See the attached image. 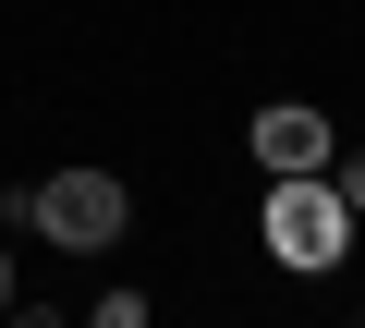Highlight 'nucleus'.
Masks as SVG:
<instances>
[{"label":"nucleus","mask_w":365,"mask_h":328,"mask_svg":"<svg viewBox=\"0 0 365 328\" xmlns=\"http://www.w3.org/2000/svg\"><path fill=\"white\" fill-rule=\"evenodd\" d=\"M268 255L304 268V280H329L353 255V207H341L329 171H268Z\"/></svg>","instance_id":"nucleus-1"},{"label":"nucleus","mask_w":365,"mask_h":328,"mask_svg":"<svg viewBox=\"0 0 365 328\" xmlns=\"http://www.w3.org/2000/svg\"><path fill=\"white\" fill-rule=\"evenodd\" d=\"M13 219H37L61 255H98V243H122V219H134V195L110 183V171H49L37 195H13Z\"/></svg>","instance_id":"nucleus-2"},{"label":"nucleus","mask_w":365,"mask_h":328,"mask_svg":"<svg viewBox=\"0 0 365 328\" xmlns=\"http://www.w3.org/2000/svg\"><path fill=\"white\" fill-rule=\"evenodd\" d=\"M329 183H341V207H353V219H365V146H353V158H341V171H329Z\"/></svg>","instance_id":"nucleus-4"},{"label":"nucleus","mask_w":365,"mask_h":328,"mask_svg":"<svg viewBox=\"0 0 365 328\" xmlns=\"http://www.w3.org/2000/svg\"><path fill=\"white\" fill-rule=\"evenodd\" d=\"M13 304H25V292H13V255H0V316H13Z\"/></svg>","instance_id":"nucleus-5"},{"label":"nucleus","mask_w":365,"mask_h":328,"mask_svg":"<svg viewBox=\"0 0 365 328\" xmlns=\"http://www.w3.org/2000/svg\"><path fill=\"white\" fill-rule=\"evenodd\" d=\"M256 171H329V110H304V97H280V110H256Z\"/></svg>","instance_id":"nucleus-3"}]
</instances>
